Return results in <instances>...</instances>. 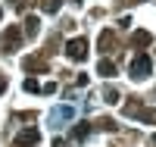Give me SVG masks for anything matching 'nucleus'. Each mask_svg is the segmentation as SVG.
<instances>
[{
    "label": "nucleus",
    "instance_id": "obj_1",
    "mask_svg": "<svg viewBox=\"0 0 156 147\" xmlns=\"http://www.w3.org/2000/svg\"><path fill=\"white\" fill-rule=\"evenodd\" d=\"M150 72H153V60L140 50L137 57L131 60V78H134V82H144V78H150Z\"/></svg>",
    "mask_w": 156,
    "mask_h": 147
},
{
    "label": "nucleus",
    "instance_id": "obj_2",
    "mask_svg": "<svg viewBox=\"0 0 156 147\" xmlns=\"http://www.w3.org/2000/svg\"><path fill=\"white\" fill-rule=\"evenodd\" d=\"M22 44V31H19V25H9V28L0 35V53H12V50H19Z\"/></svg>",
    "mask_w": 156,
    "mask_h": 147
},
{
    "label": "nucleus",
    "instance_id": "obj_3",
    "mask_svg": "<svg viewBox=\"0 0 156 147\" xmlns=\"http://www.w3.org/2000/svg\"><path fill=\"white\" fill-rule=\"evenodd\" d=\"M66 57L75 60V63L87 60V41H84V38H72V41L66 44Z\"/></svg>",
    "mask_w": 156,
    "mask_h": 147
},
{
    "label": "nucleus",
    "instance_id": "obj_4",
    "mask_svg": "<svg viewBox=\"0 0 156 147\" xmlns=\"http://www.w3.org/2000/svg\"><path fill=\"white\" fill-rule=\"evenodd\" d=\"M125 113L134 116V119H144V122H153V125H156V110H147V106H137V103H128Z\"/></svg>",
    "mask_w": 156,
    "mask_h": 147
},
{
    "label": "nucleus",
    "instance_id": "obj_5",
    "mask_svg": "<svg viewBox=\"0 0 156 147\" xmlns=\"http://www.w3.org/2000/svg\"><path fill=\"white\" fill-rule=\"evenodd\" d=\"M72 116H75V110H72V106H56V110L50 113V125H53V128H59L62 122H69Z\"/></svg>",
    "mask_w": 156,
    "mask_h": 147
},
{
    "label": "nucleus",
    "instance_id": "obj_6",
    "mask_svg": "<svg viewBox=\"0 0 156 147\" xmlns=\"http://www.w3.org/2000/svg\"><path fill=\"white\" fill-rule=\"evenodd\" d=\"M22 69H25V72H47L50 66H47L44 57H25V60H22Z\"/></svg>",
    "mask_w": 156,
    "mask_h": 147
},
{
    "label": "nucleus",
    "instance_id": "obj_7",
    "mask_svg": "<svg viewBox=\"0 0 156 147\" xmlns=\"http://www.w3.org/2000/svg\"><path fill=\"white\" fill-rule=\"evenodd\" d=\"M37 141H41V131L37 128H22L16 135V144H37Z\"/></svg>",
    "mask_w": 156,
    "mask_h": 147
},
{
    "label": "nucleus",
    "instance_id": "obj_8",
    "mask_svg": "<svg viewBox=\"0 0 156 147\" xmlns=\"http://www.w3.org/2000/svg\"><path fill=\"white\" fill-rule=\"evenodd\" d=\"M131 44H134V47H150V44H153V35H150V31H134V35H131Z\"/></svg>",
    "mask_w": 156,
    "mask_h": 147
},
{
    "label": "nucleus",
    "instance_id": "obj_9",
    "mask_svg": "<svg viewBox=\"0 0 156 147\" xmlns=\"http://www.w3.org/2000/svg\"><path fill=\"white\" fill-rule=\"evenodd\" d=\"M37 31H41L37 16H28V19H25V38H37Z\"/></svg>",
    "mask_w": 156,
    "mask_h": 147
},
{
    "label": "nucleus",
    "instance_id": "obj_10",
    "mask_svg": "<svg viewBox=\"0 0 156 147\" xmlns=\"http://www.w3.org/2000/svg\"><path fill=\"white\" fill-rule=\"evenodd\" d=\"M97 72H100L103 78H112V75H115V63H112V60H100V63H97Z\"/></svg>",
    "mask_w": 156,
    "mask_h": 147
},
{
    "label": "nucleus",
    "instance_id": "obj_11",
    "mask_svg": "<svg viewBox=\"0 0 156 147\" xmlns=\"http://www.w3.org/2000/svg\"><path fill=\"white\" fill-rule=\"evenodd\" d=\"M87 135H90V125H87V122H78V125L72 128V138H75V141H84Z\"/></svg>",
    "mask_w": 156,
    "mask_h": 147
},
{
    "label": "nucleus",
    "instance_id": "obj_12",
    "mask_svg": "<svg viewBox=\"0 0 156 147\" xmlns=\"http://www.w3.org/2000/svg\"><path fill=\"white\" fill-rule=\"evenodd\" d=\"M109 47H115V35L106 28V31L100 35V50H109Z\"/></svg>",
    "mask_w": 156,
    "mask_h": 147
},
{
    "label": "nucleus",
    "instance_id": "obj_13",
    "mask_svg": "<svg viewBox=\"0 0 156 147\" xmlns=\"http://www.w3.org/2000/svg\"><path fill=\"white\" fill-rule=\"evenodd\" d=\"M103 100H106V103H119V91H115L112 85H106V88H103Z\"/></svg>",
    "mask_w": 156,
    "mask_h": 147
},
{
    "label": "nucleus",
    "instance_id": "obj_14",
    "mask_svg": "<svg viewBox=\"0 0 156 147\" xmlns=\"http://www.w3.org/2000/svg\"><path fill=\"white\" fill-rule=\"evenodd\" d=\"M25 91H28V94H37V91H41V85H37L34 78H25Z\"/></svg>",
    "mask_w": 156,
    "mask_h": 147
},
{
    "label": "nucleus",
    "instance_id": "obj_15",
    "mask_svg": "<svg viewBox=\"0 0 156 147\" xmlns=\"http://www.w3.org/2000/svg\"><path fill=\"white\" fill-rule=\"evenodd\" d=\"M41 6H44V13H56L59 9V0H44Z\"/></svg>",
    "mask_w": 156,
    "mask_h": 147
},
{
    "label": "nucleus",
    "instance_id": "obj_16",
    "mask_svg": "<svg viewBox=\"0 0 156 147\" xmlns=\"http://www.w3.org/2000/svg\"><path fill=\"white\" fill-rule=\"evenodd\" d=\"M3 91H6V75L0 72V94H3Z\"/></svg>",
    "mask_w": 156,
    "mask_h": 147
},
{
    "label": "nucleus",
    "instance_id": "obj_17",
    "mask_svg": "<svg viewBox=\"0 0 156 147\" xmlns=\"http://www.w3.org/2000/svg\"><path fill=\"white\" fill-rule=\"evenodd\" d=\"M53 147H69V144L62 141V138H56V141H53Z\"/></svg>",
    "mask_w": 156,
    "mask_h": 147
},
{
    "label": "nucleus",
    "instance_id": "obj_18",
    "mask_svg": "<svg viewBox=\"0 0 156 147\" xmlns=\"http://www.w3.org/2000/svg\"><path fill=\"white\" fill-rule=\"evenodd\" d=\"M75 3H84V0H75Z\"/></svg>",
    "mask_w": 156,
    "mask_h": 147
},
{
    "label": "nucleus",
    "instance_id": "obj_19",
    "mask_svg": "<svg viewBox=\"0 0 156 147\" xmlns=\"http://www.w3.org/2000/svg\"><path fill=\"white\" fill-rule=\"evenodd\" d=\"M0 16H3V9H0Z\"/></svg>",
    "mask_w": 156,
    "mask_h": 147
},
{
    "label": "nucleus",
    "instance_id": "obj_20",
    "mask_svg": "<svg viewBox=\"0 0 156 147\" xmlns=\"http://www.w3.org/2000/svg\"><path fill=\"white\" fill-rule=\"evenodd\" d=\"M153 144H156V138H153Z\"/></svg>",
    "mask_w": 156,
    "mask_h": 147
}]
</instances>
